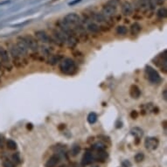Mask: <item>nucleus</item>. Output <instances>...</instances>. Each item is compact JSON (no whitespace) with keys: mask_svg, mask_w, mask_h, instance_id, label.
I'll use <instances>...</instances> for the list:
<instances>
[{"mask_svg":"<svg viewBox=\"0 0 167 167\" xmlns=\"http://www.w3.org/2000/svg\"><path fill=\"white\" fill-rule=\"evenodd\" d=\"M144 158H145V155L142 153V152H139V153H137L136 156H135V160L137 163H140V162H142L144 160Z\"/></svg>","mask_w":167,"mask_h":167,"instance_id":"cd10ccee","label":"nucleus"},{"mask_svg":"<svg viewBox=\"0 0 167 167\" xmlns=\"http://www.w3.org/2000/svg\"><path fill=\"white\" fill-rule=\"evenodd\" d=\"M53 36L54 38V40L59 45H63L65 43H67V37L63 34L62 32H61L60 30H54L53 31Z\"/></svg>","mask_w":167,"mask_h":167,"instance_id":"0eeeda50","label":"nucleus"},{"mask_svg":"<svg viewBox=\"0 0 167 167\" xmlns=\"http://www.w3.org/2000/svg\"><path fill=\"white\" fill-rule=\"evenodd\" d=\"M162 97L165 101L167 100V90L166 89H164V91L162 92Z\"/></svg>","mask_w":167,"mask_h":167,"instance_id":"c9c22d12","label":"nucleus"},{"mask_svg":"<svg viewBox=\"0 0 167 167\" xmlns=\"http://www.w3.org/2000/svg\"><path fill=\"white\" fill-rule=\"evenodd\" d=\"M94 167H98V166H94Z\"/></svg>","mask_w":167,"mask_h":167,"instance_id":"37998d69","label":"nucleus"},{"mask_svg":"<svg viewBox=\"0 0 167 167\" xmlns=\"http://www.w3.org/2000/svg\"><path fill=\"white\" fill-rule=\"evenodd\" d=\"M116 31L118 35H125L128 33V29L125 26H118Z\"/></svg>","mask_w":167,"mask_h":167,"instance_id":"5701e85b","label":"nucleus"},{"mask_svg":"<svg viewBox=\"0 0 167 167\" xmlns=\"http://www.w3.org/2000/svg\"><path fill=\"white\" fill-rule=\"evenodd\" d=\"M130 133L136 137V139H140L144 135V131L142 129L138 128V127H134L130 129Z\"/></svg>","mask_w":167,"mask_h":167,"instance_id":"dca6fc26","label":"nucleus"},{"mask_svg":"<svg viewBox=\"0 0 167 167\" xmlns=\"http://www.w3.org/2000/svg\"><path fill=\"white\" fill-rule=\"evenodd\" d=\"M87 29L88 31L92 33V34H97L100 31V27L98 25H96L95 23H89L87 26Z\"/></svg>","mask_w":167,"mask_h":167,"instance_id":"aec40b11","label":"nucleus"},{"mask_svg":"<svg viewBox=\"0 0 167 167\" xmlns=\"http://www.w3.org/2000/svg\"><path fill=\"white\" fill-rule=\"evenodd\" d=\"M107 157H108V153L104 150H97V155H96V157H95V158L97 161L104 162Z\"/></svg>","mask_w":167,"mask_h":167,"instance_id":"a211bd4d","label":"nucleus"},{"mask_svg":"<svg viewBox=\"0 0 167 167\" xmlns=\"http://www.w3.org/2000/svg\"><path fill=\"white\" fill-rule=\"evenodd\" d=\"M9 54L10 57H11L13 60H19L20 58H22V54H20V52L18 51L16 45H11L9 47Z\"/></svg>","mask_w":167,"mask_h":167,"instance_id":"9b49d317","label":"nucleus"},{"mask_svg":"<svg viewBox=\"0 0 167 167\" xmlns=\"http://www.w3.org/2000/svg\"><path fill=\"white\" fill-rule=\"evenodd\" d=\"M117 7L115 6H109L108 4L104 5V6L102 7V15L104 17H111L113 16L116 12H117Z\"/></svg>","mask_w":167,"mask_h":167,"instance_id":"9d476101","label":"nucleus"},{"mask_svg":"<svg viewBox=\"0 0 167 167\" xmlns=\"http://www.w3.org/2000/svg\"><path fill=\"white\" fill-rule=\"evenodd\" d=\"M16 46L18 47V51L20 52V54L22 56H26L28 54L29 51V47H28L27 44L25 40L24 36H20L17 39V43H16Z\"/></svg>","mask_w":167,"mask_h":167,"instance_id":"39448f33","label":"nucleus"},{"mask_svg":"<svg viewBox=\"0 0 167 167\" xmlns=\"http://www.w3.org/2000/svg\"><path fill=\"white\" fill-rule=\"evenodd\" d=\"M25 40L27 44L28 47H29V50L32 51H37L39 48V45L37 40L33 38L32 36H24Z\"/></svg>","mask_w":167,"mask_h":167,"instance_id":"1a4fd4ad","label":"nucleus"},{"mask_svg":"<svg viewBox=\"0 0 167 167\" xmlns=\"http://www.w3.org/2000/svg\"><path fill=\"white\" fill-rule=\"evenodd\" d=\"M65 129V124H60L59 129Z\"/></svg>","mask_w":167,"mask_h":167,"instance_id":"a19ab883","label":"nucleus"},{"mask_svg":"<svg viewBox=\"0 0 167 167\" xmlns=\"http://www.w3.org/2000/svg\"><path fill=\"white\" fill-rule=\"evenodd\" d=\"M133 12V6L131 5V3H129L128 1L123 2L122 5V13L124 16H129Z\"/></svg>","mask_w":167,"mask_h":167,"instance_id":"f8f14e48","label":"nucleus"},{"mask_svg":"<svg viewBox=\"0 0 167 167\" xmlns=\"http://www.w3.org/2000/svg\"><path fill=\"white\" fill-rule=\"evenodd\" d=\"M123 167H130L131 166V164H130V163H129V161H127V160H126V161L123 162Z\"/></svg>","mask_w":167,"mask_h":167,"instance_id":"e433bc0d","label":"nucleus"},{"mask_svg":"<svg viewBox=\"0 0 167 167\" xmlns=\"http://www.w3.org/2000/svg\"><path fill=\"white\" fill-rule=\"evenodd\" d=\"M59 167H66V165H60Z\"/></svg>","mask_w":167,"mask_h":167,"instance_id":"79ce46f5","label":"nucleus"},{"mask_svg":"<svg viewBox=\"0 0 167 167\" xmlns=\"http://www.w3.org/2000/svg\"><path fill=\"white\" fill-rule=\"evenodd\" d=\"M93 148L96 150H103V149H104V145H102V144H101V143H97V144L93 145Z\"/></svg>","mask_w":167,"mask_h":167,"instance_id":"7c9ffc66","label":"nucleus"},{"mask_svg":"<svg viewBox=\"0 0 167 167\" xmlns=\"http://www.w3.org/2000/svg\"><path fill=\"white\" fill-rule=\"evenodd\" d=\"M3 167H15V165L10 160H6L3 163Z\"/></svg>","mask_w":167,"mask_h":167,"instance_id":"2f4dec72","label":"nucleus"},{"mask_svg":"<svg viewBox=\"0 0 167 167\" xmlns=\"http://www.w3.org/2000/svg\"><path fill=\"white\" fill-rule=\"evenodd\" d=\"M97 115L95 114V112H91V113H89V115L88 116V122H89L90 124H94V123H96V121H97Z\"/></svg>","mask_w":167,"mask_h":167,"instance_id":"412c9836","label":"nucleus"},{"mask_svg":"<svg viewBox=\"0 0 167 167\" xmlns=\"http://www.w3.org/2000/svg\"><path fill=\"white\" fill-rule=\"evenodd\" d=\"M31 22V20H27V21H25V22L22 23H18V24H15V25H13V26H13V27H23V26H26L27 24Z\"/></svg>","mask_w":167,"mask_h":167,"instance_id":"c756f323","label":"nucleus"},{"mask_svg":"<svg viewBox=\"0 0 167 167\" xmlns=\"http://www.w3.org/2000/svg\"><path fill=\"white\" fill-rule=\"evenodd\" d=\"M95 160V157L92 155V153L90 152H86L82 157V165H88L92 164Z\"/></svg>","mask_w":167,"mask_h":167,"instance_id":"ddd939ff","label":"nucleus"},{"mask_svg":"<svg viewBox=\"0 0 167 167\" xmlns=\"http://www.w3.org/2000/svg\"><path fill=\"white\" fill-rule=\"evenodd\" d=\"M62 60V56L60 55H51L49 60H48V63L50 65H55L57 62H59Z\"/></svg>","mask_w":167,"mask_h":167,"instance_id":"4be33fe9","label":"nucleus"},{"mask_svg":"<svg viewBox=\"0 0 167 167\" xmlns=\"http://www.w3.org/2000/svg\"><path fill=\"white\" fill-rule=\"evenodd\" d=\"M78 43V39L75 37V35H72V36H68L67 39V44L68 47H74Z\"/></svg>","mask_w":167,"mask_h":167,"instance_id":"6ab92c4d","label":"nucleus"},{"mask_svg":"<svg viewBox=\"0 0 167 167\" xmlns=\"http://www.w3.org/2000/svg\"><path fill=\"white\" fill-rule=\"evenodd\" d=\"M166 8H165V7H162V8H160L158 11H157V16L158 18H165L166 17Z\"/></svg>","mask_w":167,"mask_h":167,"instance_id":"393cba45","label":"nucleus"},{"mask_svg":"<svg viewBox=\"0 0 167 167\" xmlns=\"http://www.w3.org/2000/svg\"><path fill=\"white\" fill-rule=\"evenodd\" d=\"M142 30V26L139 23L135 22L130 26V33L132 35H137L140 33V31Z\"/></svg>","mask_w":167,"mask_h":167,"instance_id":"f3484780","label":"nucleus"},{"mask_svg":"<svg viewBox=\"0 0 167 167\" xmlns=\"http://www.w3.org/2000/svg\"><path fill=\"white\" fill-rule=\"evenodd\" d=\"M106 4H108V5H109V6L117 7V6L120 5V1H119V0H109Z\"/></svg>","mask_w":167,"mask_h":167,"instance_id":"c85d7f7f","label":"nucleus"},{"mask_svg":"<svg viewBox=\"0 0 167 167\" xmlns=\"http://www.w3.org/2000/svg\"><path fill=\"white\" fill-rule=\"evenodd\" d=\"M13 160L16 162V163H19L20 162V157H19V154L18 153H15L13 156H12Z\"/></svg>","mask_w":167,"mask_h":167,"instance_id":"473e14b6","label":"nucleus"},{"mask_svg":"<svg viewBox=\"0 0 167 167\" xmlns=\"http://www.w3.org/2000/svg\"><path fill=\"white\" fill-rule=\"evenodd\" d=\"M164 2H165V0H156V4L159 6H162L164 4Z\"/></svg>","mask_w":167,"mask_h":167,"instance_id":"58836bf2","label":"nucleus"},{"mask_svg":"<svg viewBox=\"0 0 167 167\" xmlns=\"http://www.w3.org/2000/svg\"><path fill=\"white\" fill-rule=\"evenodd\" d=\"M159 145V141L157 137H146L145 140V146L147 150H154L157 148V146Z\"/></svg>","mask_w":167,"mask_h":167,"instance_id":"423d86ee","label":"nucleus"},{"mask_svg":"<svg viewBox=\"0 0 167 167\" xmlns=\"http://www.w3.org/2000/svg\"><path fill=\"white\" fill-rule=\"evenodd\" d=\"M145 73L147 74L148 80L150 83L152 84H158L161 82L162 79L159 75V74L157 73V70L150 66H146L145 67Z\"/></svg>","mask_w":167,"mask_h":167,"instance_id":"7ed1b4c3","label":"nucleus"},{"mask_svg":"<svg viewBox=\"0 0 167 167\" xmlns=\"http://www.w3.org/2000/svg\"><path fill=\"white\" fill-rule=\"evenodd\" d=\"M95 19L96 20V21H97V22H99V23H101V22H103V21H106L105 17H104L102 14H100V13H97V14H95Z\"/></svg>","mask_w":167,"mask_h":167,"instance_id":"bb28decb","label":"nucleus"},{"mask_svg":"<svg viewBox=\"0 0 167 167\" xmlns=\"http://www.w3.org/2000/svg\"><path fill=\"white\" fill-rule=\"evenodd\" d=\"M60 70L62 74H67V75H71L74 74L76 72V66H75V62L73 61L70 58H66L64 60H62L60 63Z\"/></svg>","mask_w":167,"mask_h":167,"instance_id":"f257e3e1","label":"nucleus"},{"mask_svg":"<svg viewBox=\"0 0 167 167\" xmlns=\"http://www.w3.org/2000/svg\"><path fill=\"white\" fill-rule=\"evenodd\" d=\"M59 162H60V157L58 155H53L46 163V167H55Z\"/></svg>","mask_w":167,"mask_h":167,"instance_id":"2eb2a0df","label":"nucleus"},{"mask_svg":"<svg viewBox=\"0 0 167 167\" xmlns=\"http://www.w3.org/2000/svg\"><path fill=\"white\" fill-rule=\"evenodd\" d=\"M80 151H81V147H80L78 145H74V146L72 147L71 154H72V156L75 157V156H77L79 153H80Z\"/></svg>","mask_w":167,"mask_h":167,"instance_id":"a878e982","label":"nucleus"},{"mask_svg":"<svg viewBox=\"0 0 167 167\" xmlns=\"http://www.w3.org/2000/svg\"><path fill=\"white\" fill-rule=\"evenodd\" d=\"M35 37H36L37 40L40 41L41 43H44V44L50 43V37L46 34V32L42 31V30L35 32Z\"/></svg>","mask_w":167,"mask_h":167,"instance_id":"6e6552de","label":"nucleus"},{"mask_svg":"<svg viewBox=\"0 0 167 167\" xmlns=\"http://www.w3.org/2000/svg\"><path fill=\"white\" fill-rule=\"evenodd\" d=\"M0 62H1L2 67L9 71L11 70V57L9 54V52L1 46H0Z\"/></svg>","mask_w":167,"mask_h":167,"instance_id":"f03ea898","label":"nucleus"},{"mask_svg":"<svg viewBox=\"0 0 167 167\" xmlns=\"http://www.w3.org/2000/svg\"><path fill=\"white\" fill-rule=\"evenodd\" d=\"M129 95L134 99H137L141 95V90L137 85H132L129 89Z\"/></svg>","mask_w":167,"mask_h":167,"instance_id":"4468645a","label":"nucleus"},{"mask_svg":"<svg viewBox=\"0 0 167 167\" xmlns=\"http://www.w3.org/2000/svg\"><path fill=\"white\" fill-rule=\"evenodd\" d=\"M33 127H34V126H33V124H32V123H28L27 124L28 129H33Z\"/></svg>","mask_w":167,"mask_h":167,"instance_id":"ea45409f","label":"nucleus"},{"mask_svg":"<svg viewBox=\"0 0 167 167\" xmlns=\"http://www.w3.org/2000/svg\"><path fill=\"white\" fill-rule=\"evenodd\" d=\"M130 117H131L132 119H137V117H138V113H137V111H136V110H133V111H131V113H130Z\"/></svg>","mask_w":167,"mask_h":167,"instance_id":"f704fd0d","label":"nucleus"},{"mask_svg":"<svg viewBox=\"0 0 167 167\" xmlns=\"http://www.w3.org/2000/svg\"><path fill=\"white\" fill-rule=\"evenodd\" d=\"M6 146L9 150H14L17 149V144L15 141H13L12 139H8L6 142Z\"/></svg>","mask_w":167,"mask_h":167,"instance_id":"b1692460","label":"nucleus"},{"mask_svg":"<svg viewBox=\"0 0 167 167\" xmlns=\"http://www.w3.org/2000/svg\"><path fill=\"white\" fill-rule=\"evenodd\" d=\"M81 18L79 16L78 14H76V13H68L67 14L65 17H64V19H63V21L67 24L68 26H70V27L72 28L73 30H74V28L76 26H78L81 24Z\"/></svg>","mask_w":167,"mask_h":167,"instance_id":"20e7f679","label":"nucleus"},{"mask_svg":"<svg viewBox=\"0 0 167 167\" xmlns=\"http://www.w3.org/2000/svg\"><path fill=\"white\" fill-rule=\"evenodd\" d=\"M10 3H11V1H10V0H6V1H3V2H0V6H5V5H8V4H10Z\"/></svg>","mask_w":167,"mask_h":167,"instance_id":"4c0bfd02","label":"nucleus"},{"mask_svg":"<svg viewBox=\"0 0 167 167\" xmlns=\"http://www.w3.org/2000/svg\"><path fill=\"white\" fill-rule=\"evenodd\" d=\"M80 2H82V0H72V1H70L67 5L69 6H75V5H77V4H79Z\"/></svg>","mask_w":167,"mask_h":167,"instance_id":"72a5a7b5","label":"nucleus"}]
</instances>
